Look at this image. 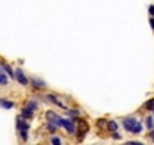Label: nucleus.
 Returning a JSON list of instances; mask_svg holds the SVG:
<instances>
[{"label":"nucleus","mask_w":154,"mask_h":145,"mask_svg":"<svg viewBox=\"0 0 154 145\" xmlns=\"http://www.w3.org/2000/svg\"><path fill=\"white\" fill-rule=\"evenodd\" d=\"M122 125H124V128H125L127 131H130V133H133V134H139V133L142 131L140 122H139L136 118H133V116L124 118V119H122Z\"/></svg>","instance_id":"nucleus-1"},{"label":"nucleus","mask_w":154,"mask_h":145,"mask_svg":"<svg viewBox=\"0 0 154 145\" xmlns=\"http://www.w3.org/2000/svg\"><path fill=\"white\" fill-rule=\"evenodd\" d=\"M75 122L79 124V139H82L83 137V134L89 130V125H88V122H85V121H82V119H75Z\"/></svg>","instance_id":"nucleus-2"},{"label":"nucleus","mask_w":154,"mask_h":145,"mask_svg":"<svg viewBox=\"0 0 154 145\" xmlns=\"http://www.w3.org/2000/svg\"><path fill=\"white\" fill-rule=\"evenodd\" d=\"M45 118H47L48 122H53V124H56V125H60L62 118H59L54 112H47V113H45Z\"/></svg>","instance_id":"nucleus-3"},{"label":"nucleus","mask_w":154,"mask_h":145,"mask_svg":"<svg viewBox=\"0 0 154 145\" xmlns=\"http://www.w3.org/2000/svg\"><path fill=\"white\" fill-rule=\"evenodd\" d=\"M60 127H65L68 130V133H74L75 131V127H74L72 121H69V119H62L60 121Z\"/></svg>","instance_id":"nucleus-4"},{"label":"nucleus","mask_w":154,"mask_h":145,"mask_svg":"<svg viewBox=\"0 0 154 145\" xmlns=\"http://www.w3.org/2000/svg\"><path fill=\"white\" fill-rule=\"evenodd\" d=\"M15 77H17V80H18L21 85H27V82H29L27 77L24 76V72H23L21 69H17V71H15Z\"/></svg>","instance_id":"nucleus-5"},{"label":"nucleus","mask_w":154,"mask_h":145,"mask_svg":"<svg viewBox=\"0 0 154 145\" xmlns=\"http://www.w3.org/2000/svg\"><path fill=\"white\" fill-rule=\"evenodd\" d=\"M45 97H47V100H50V101H53V103H54V104H57L59 107H62V109H66V107L63 106V103H62L60 100H57V98H56V95H53V94H47Z\"/></svg>","instance_id":"nucleus-6"},{"label":"nucleus","mask_w":154,"mask_h":145,"mask_svg":"<svg viewBox=\"0 0 154 145\" xmlns=\"http://www.w3.org/2000/svg\"><path fill=\"white\" fill-rule=\"evenodd\" d=\"M17 127H18V130H27V128H29V124L24 122V121L21 119V116H18V118H17Z\"/></svg>","instance_id":"nucleus-7"},{"label":"nucleus","mask_w":154,"mask_h":145,"mask_svg":"<svg viewBox=\"0 0 154 145\" xmlns=\"http://www.w3.org/2000/svg\"><path fill=\"white\" fill-rule=\"evenodd\" d=\"M0 106H3L5 109H12L14 107V103L12 101H8L5 98H0Z\"/></svg>","instance_id":"nucleus-8"},{"label":"nucleus","mask_w":154,"mask_h":145,"mask_svg":"<svg viewBox=\"0 0 154 145\" xmlns=\"http://www.w3.org/2000/svg\"><path fill=\"white\" fill-rule=\"evenodd\" d=\"M107 130H110L112 133L118 130V122L116 121H107Z\"/></svg>","instance_id":"nucleus-9"},{"label":"nucleus","mask_w":154,"mask_h":145,"mask_svg":"<svg viewBox=\"0 0 154 145\" xmlns=\"http://www.w3.org/2000/svg\"><path fill=\"white\" fill-rule=\"evenodd\" d=\"M21 116H24V118H32V116H33V110L29 109V107H24L23 112H21Z\"/></svg>","instance_id":"nucleus-10"},{"label":"nucleus","mask_w":154,"mask_h":145,"mask_svg":"<svg viewBox=\"0 0 154 145\" xmlns=\"http://www.w3.org/2000/svg\"><path fill=\"white\" fill-rule=\"evenodd\" d=\"M32 85H33L35 88H44V86H45V83H44L42 80H39V79H32Z\"/></svg>","instance_id":"nucleus-11"},{"label":"nucleus","mask_w":154,"mask_h":145,"mask_svg":"<svg viewBox=\"0 0 154 145\" xmlns=\"http://www.w3.org/2000/svg\"><path fill=\"white\" fill-rule=\"evenodd\" d=\"M145 121H146V122H145L146 128H149V130H151V128L154 127V119H152V116H148V118H146Z\"/></svg>","instance_id":"nucleus-12"},{"label":"nucleus","mask_w":154,"mask_h":145,"mask_svg":"<svg viewBox=\"0 0 154 145\" xmlns=\"http://www.w3.org/2000/svg\"><path fill=\"white\" fill-rule=\"evenodd\" d=\"M152 106H154V98H151V100H148V101L145 103V106H143V107H145L146 110H151V109H152Z\"/></svg>","instance_id":"nucleus-13"},{"label":"nucleus","mask_w":154,"mask_h":145,"mask_svg":"<svg viewBox=\"0 0 154 145\" xmlns=\"http://www.w3.org/2000/svg\"><path fill=\"white\" fill-rule=\"evenodd\" d=\"M26 107H29V109H32V110H35V109L38 107V103H36V101H29V103L26 104Z\"/></svg>","instance_id":"nucleus-14"},{"label":"nucleus","mask_w":154,"mask_h":145,"mask_svg":"<svg viewBox=\"0 0 154 145\" xmlns=\"http://www.w3.org/2000/svg\"><path fill=\"white\" fill-rule=\"evenodd\" d=\"M3 68H5V71L8 72V74H9L11 77H14V76H15V74H14V71H12V68H11L9 65H3Z\"/></svg>","instance_id":"nucleus-15"},{"label":"nucleus","mask_w":154,"mask_h":145,"mask_svg":"<svg viewBox=\"0 0 154 145\" xmlns=\"http://www.w3.org/2000/svg\"><path fill=\"white\" fill-rule=\"evenodd\" d=\"M6 83H8V79H6V76L0 72V85H3V86H5Z\"/></svg>","instance_id":"nucleus-16"},{"label":"nucleus","mask_w":154,"mask_h":145,"mask_svg":"<svg viewBox=\"0 0 154 145\" xmlns=\"http://www.w3.org/2000/svg\"><path fill=\"white\" fill-rule=\"evenodd\" d=\"M20 136L23 140H27V130H20Z\"/></svg>","instance_id":"nucleus-17"},{"label":"nucleus","mask_w":154,"mask_h":145,"mask_svg":"<svg viewBox=\"0 0 154 145\" xmlns=\"http://www.w3.org/2000/svg\"><path fill=\"white\" fill-rule=\"evenodd\" d=\"M97 124H98V127H104V125L107 127V121H106V119H98Z\"/></svg>","instance_id":"nucleus-18"},{"label":"nucleus","mask_w":154,"mask_h":145,"mask_svg":"<svg viewBox=\"0 0 154 145\" xmlns=\"http://www.w3.org/2000/svg\"><path fill=\"white\" fill-rule=\"evenodd\" d=\"M50 140H51V143H56V145H59V143H62V142H60V139H59V137H51V139H50Z\"/></svg>","instance_id":"nucleus-19"},{"label":"nucleus","mask_w":154,"mask_h":145,"mask_svg":"<svg viewBox=\"0 0 154 145\" xmlns=\"http://www.w3.org/2000/svg\"><path fill=\"white\" fill-rule=\"evenodd\" d=\"M68 112V115H71V116H77V115H79V112H77V110H66Z\"/></svg>","instance_id":"nucleus-20"},{"label":"nucleus","mask_w":154,"mask_h":145,"mask_svg":"<svg viewBox=\"0 0 154 145\" xmlns=\"http://www.w3.org/2000/svg\"><path fill=\"white\" fill-rule=\"evenodd\" d=\"M148 11H149V15H151V17H154V5H151V6L148 8Z\"/></svg>","instance_id":"nucleus-21"},{"label":"nucleus","mask_w":154,"mask_h":145,"mask_svg":"<svg viewBox=\"0 0 154 145\" xmlns=\"http://www.w3.org/2000/svg\"><path fill=\"white\" fill-rule=\"evenodd\" d=\"M149 139L154 142V130H152V128H151V133H149Z\"/></svg>","instance_id":"nucleus-22"},{"label":"nucleus","mask_w":154,"mask_h":145,"mask_svg":"<svg viewBox=\"0 0 154 145\" xmlns=\"http://www.w3.org/2000/svg\"><path fill=\"white\" fill-rule=\"evenodd\" d=\"M149 24H151V27L154 29V18H149Z\"/></svg>","instance_id":"nucleus-23"},{"label":"nucleus","mask_w":154,"mask_h":145,"mask_svg":"<svg viewBox=\"0 0 154 145\" xmlns=\"http://www.w3.org/2000/svg\"><path fill=\"white\" fill-rule=\"evenodd\" d=\"M113 139H119V134H116V131H113Z\"/></svg>","instance_id":"nucleus-24"},{"label":"nucleus","mask_w":154,"mask_h":145,"mask_svg":"<svg viewBox=\"0 0 154 145\" xmlns=\"http://www.w3.org/2000/svg\"><path fill=\"white\" fill-rule=\"evenodd\" d=\"M151 110H152V113H154V106H152V109H151Z\"/></svg>","instance_id":"nucleus-25"},{"label":"nucleus","mask_w":154,"mask_h":145,"mask_svg":"<svg viewBox=\"0 0 154 145\" xmlns=\"http://www.w3.org/2000/svg\"><path fill=\"white\" fill-rule=\"evenodd\" d=\"M0 72H2V71H0Z\"/></svg>","instance_id":"nucleus-26"}]
</instances>
